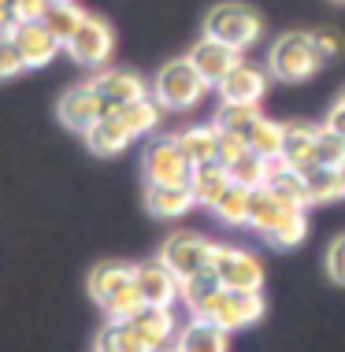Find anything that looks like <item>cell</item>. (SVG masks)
I'll list each match as a JSON object with an SVG mask.
<instances>
[{
	"instance_id": "obj_27",
	"label": "cell",
	"mask_w": 345,
	"mask_h": 352,
	"mask_svg": "<svg viewBox=\"0 0 345 352\" xmlns=\"http://www.w3.org/2000/svg\"><path fill=\"white\" fill-rule=\"evenodd\" d=\"M249 197H253V189H245V186L234 182L212 208H208V212H212L223 226H245L249 223Z\"/></svg>"
},
{
	"instance_id": "obj_8",
	"label": "cell",
	"mask_w": 345,
	"mask_h": 352,
	"mask_svg": "<svg viewBox=\"0 0 345 352\" xmlns=\"http://www.w3.org/2000/svg\"><path fill=\"white\" fill-rule=\"evenodd\" d=\"M212 274L219 278L223 289H238V293H260L264 289V263H260V256H253L249 249L216 245Z\"/></svg>"
},
{
	"instance_id": "obj_43",
	"label": "cell",
	"mask_w": 345,
	"mask_h": 352,
	"mask_svg": "<svg viewBox=\"0 0 345 352\" xmlns=\"http://www.w3.org/2000/svg\"><path fill=\"white\" fill-rule=\"evenodd\" d=\"M15 26H19L15 12H12V8H4V4H0V37H4V34H15Z\"/></svg>"
},
{
	"instance_id": "obj_2",
	"label": "cell",
	"mask_w": 345,
	"mask_h": 352,
	"mask_svg": "<svg viewBox=\"0 0 345 352\" xmlns=\"http://www.w3.org/2000/svg\"><path fill=\"white\" fill-rule=\"evenodd\" d=\"M208 93H212V85H208V78L197 71V63L189 56H178V60L164 63L156 71V78H152V97L164 104V111H189Z\"/></svg>"
},
{
	"instance_id": "obj_31",
	"label": "cell",
	"mask_w": 345,
	"mask_h": 352,
	"mask_svg": "<svg viewBox=\"0 0 345 352\" xmlns=\"http://www.w3.org/2000/svg\"><path fill=\"white\" fill-rule=\"evenodd\" d=\"M249 145L253 152H260L267 160H282V148H286V122H275V119H260L256 130L249 134Z\"/></svg>"
},
{
	"instance_id": "obj_16",
	"label": "cell",
	"mask_w": 345,
	"mask_h": 352,
	"mask_svg": "<svg viewBox=\"0 0 345 352\" xmlns=\"http://www.w3.org/2000/svg\"><path fill=\"white\" fill-rule=\"evenodd\" d=\"M189 60L197 63V71L205 74L208 85L216 89V85L223 82L227 74L245 60V56L238 52V49H230V45H223V41H216V37H205V34H200V41L189 49Z\"/></svg>"
},
{
	"instance_id": "obj_22",
	"label": "cell",
	"mask_w": 345,
	"mask_h": 352,
	"mask_svg": "<svg viewBox=\"0 0 345 352\" xmlns=\"http://www.w3.org/2000/svg\"><path fill=\"white\" fill-rule=\"evenodd\" d=\"M230 186H234V178H230V167L223 164V160H212V164H197L194 175H189V189H194V197H197L200 208H212Z\"/></svg>"
},
{
	"instance_id": "obj_48",
	"label": "cell",
	"mask_w": 345,
	"mask_h": 352,
	"mask_svg": "<svg viewBox=\"0 0 345 352\" xmlns=\"http://www.w3.org/2000/svg\"><path fill=\"white\" fill-rule=\"evenodd\" d=\"M338 104H345V93H342V97H338Z\"/></svg>"
},
{
	"instance_id": "obj_12",
	"label": "cell",
	"mask_w": 345,
	"mask_h": 352,
	"mask_svg": "<svg viewBox=\"0 0 345 352\" xmlns=\"http://www.w3.org/2000/svg\"><path fill=\"white\" fill-rule=\"evenodd\" d=\"M90 82L97 85V93L108 108H127V104L152 93V82H145L138 71H127V67H101Z\"/></svg>"
},
{
	"instance_id": "obj_49",
	"label": "cell",
	"mask_w": 345,
	"mask_h": 352,
	"mask_svg": "<svg viewBox=\"0 0 345 352\" xmlns=\"http://www.w3.org/2000/svg\"><path fill=\"white\" fill-rule=\"evenodd\" d=\"M338 4H345V0H338Z\"/></svg>"
},
{
	"instance_id": "obj_6",
	"label": "cell",
	"mask_w": 345,
	"mask_h": 352,
	"mask_svg": "<svg viewBox=\"0 0 345 352\" xmlns=\"http://www.w3.org/2000/svg\"><path fill=\"white\" fill-rule=\"evenodd\" d=\"M160 260L167 263L171 271L178 274L182 282L186 278H197V274L212 271V260H216V241H208L205 234H189V230H175L160 245Z\"/></svg>"
},
{
	"instance_id": "obj_14",
	"label": "cell",
	"mask_w": 345,
	"mask_h": 352,
	"mask_svg": "<svg viewBox=\"0 0 345 352\" xmlns=\"http://www.w3.org/2000/svg\"><path fill=\"white\" fill-rule=\"evenodd\" d=\"M320 126L323 122H290L286 126V148H282L279 164L301 170V175H309L312 167H323L320 164Z\"/></svg>"
},
{
	"instance_id": "obj_38",
	"label": "cell",
	"mask_w": 345,
	"mask_h": 352,
	"mask_svg": "<svg viewBox=\"0 0 345 352\" xmlns=\"http://www.w3.org/2000/svg\"><path fill=\"white\" fill-rule=\"evenodd\" d=\"M253 152V145H249V138L242 134H234V130H219V160L230 167V164H238L242 156H249Z\"/></svg>"
},
{
	"instance_id": "obj_34",
	"label": "cell",
	"mask_w": 345,
	"mask_h": 352,
	"mask_svg": "<svg viewBox=\"0 0 345 352\" xmlns=\"http://www.w3.org/2000/svg\"><path fill=\"white\" fill-rule=\"evenodd\" d=\"M145 308H149V304H145V297H141L138 285H127L119 297H112L108 304H101L104 322H130V319H138Z\"/></svg>"
},
{
	"instance_id": "obj_25",
	"label": "cell",
	"mask_w": 345,
	"mask_h": 352,
	"mask_svg": "<svg viewBox=\"0 0 345 352\" xmlns=\"http://www.w3.org/2000/svg\"><path fill=\"white\" fill-rule=\"evenodd\" d=\"M267 189H271L279 201L293 204V208H309V189H304V175L293 167H286L275 160V170H271V182H267Z\"/></svg>"
},
{
	"instance_id": "obj_23",
	"label": "cell",
	"mask_w": 345,
	"mask_h": 352,
	"mask_svg": "<svg viewBox=\"0 0 345 352\" xmlns=\"http://www.w3.org/2000/svg\"><path fill=\"white\" fill-rule=\"evenodd\" d=\"M178 145L182 152L189 156V164H212V160H219V126L216 122H200V126H186L178 130Z\"/></svg>"
},
{
	"instance_id": "obj_13",
	"label": "cell",
	"mask_w": 345,
	"mask_h": 352,
	"mask_svg": "<svg viewBox=\"0 0 345 352\" xmlns=\"http://www.w3.org/2000/svg\"><path fill=\"white\" fill-rule=\"evenodd\" d=\"M82 141H85V148H90L93 156L112 160V156H123V152L130 148V141H138V138H134L130 126L123 122L119 108H108V111H104V116L82 134Z\"/></svg>"
},
{
	"instance_id": "obj_20",
	"label": "cell",
	"mask_w": 345,
	"mask_h": 352,
	"mask_svg": "<svg viewBox=\"0 0 345 352\" xmlns=\"http://www.w3.org/2000/svg\"><path fill=\"white\" fill-rule=\"evenodd\" d=\"M293 212H301V208L279 201V197L264 186V189H253V197H249V223L245 226H249V230H256L260 237H267L275 226L282 223V219H290Z\"/></svg>"
},
{
	"instance_id": "obj_39",
	"label": "cell",
	"mask_w": 345,
	"mask_h": 352,
	"mask_svg": "<svg viewBox=\"0 0 345 352\" xmlns=\"http://www.w3.org/2000/svg\"><path fill=\"white\" fill-rule=\"evenodd\" d=\"M323 267H327V278L345 285V234H338L327 245V256H323Z\"/></svg>"
},
{
	"instance_id": "obj_46",
	"label": "cell",
	"mask_w": 345,
	"mask_h": 352,
	"mask_svg": "<svg viewBox=\"0 0 345 352\" xmlns=\"http://www.w3.org/2000/svg\"><path fill=\"white\" fill-rule=\"evenodd\" d=\"M156 352H178V349H175V345H167V349H156Z\"/></svg>"
},
{
	"instance_id": "obj_42",
	"label": "cell",
	"mask_w": 345,
	"mask_h": 352,
	"mask_svg": "<svg viewBox=\"0 0 345 352\" xmlns=\"http://www.w3.org/2000/svg\"><path fill=\"white\" fill-rule=\"evenodd\" d=\"M327 126L334 130V134H342V138H345V104H334V108H331Z\"/></svg>"
},
{
	"instance_id": "obj_35",
	"label": "cell",
	"mask_w": 345,
	"mask_h": 352,
	"mask_svg": "<svg viewBox=\"0 0 345 352\" xmlns=\"http://www.w3.org/2000/svg\"><path fill=\"white\" fill-rule=\"evenodd\" d=\"M82 19H85V8H79L74 0H71V4H49V12H45V23H49V30L60 37L63 45L71 41V34L82 26Z\"/></svg>"
},
{
	"instance_id": "obj_32",
	"label": "cell",
	"mask_w": 345,
	"mask_h": 352,
	"mask_svg": "<svg viewBox=\"0 0 345 352\" xmlns=\"http://www.w3.org/2000/svg\"><path fill=\"white\" fill-rule=\"evenodd\" d=\"M309 208H301V212H293L290 219H282L279 226H275L271 234L264 237L267 245H271V249H279V252H290V249H297V245L304 241V237H309Z\"/></svg>"
},
{
	"instance_id": "obj_7",
	"label": "cell",
	"mask_w": 345,
	"mask_h": 352,
	"mask_svg": "<svg viewBox=\"0 0 345 352\" xmlns=\"http://www.w3.org/2000/svg\"><path fill=\"white\" fill-rule=\"evenodd\" d=\"M267 316V300L264 293H238V289H219L212 304H208V311L200 319H212L219 330H227V334H238V330H249L256 327Z\"/></svg>"
},
{
	"instance_id": "obj_9",
	"label": "cell",
	"mask_w": 345,
	"mask_h": 352,
	"mask_svg": "<svg viewBox=\"0 0 345 352\" xmlns=\"http://www.w3.org/2000/svg\"><path fill=\"white\" fill-rule=\"evenodd\" d=\"M104 111H108V104H104V97L97 93L93 82L71 85V89L60 97V104H56V119H60V126L71 130V134H85Z\"/></svg>"
},
{
	"instance_id": "obj_18",
	"label": "cell",
	"mask_w": 345,
	"mask_h": 352,
	"mask_svg": "<svg viewBox=\"0 0 345 352\" xmlns=\"http://www.w3.org/2000/svg\"><path fill=\"white\" fill-rule=\"evenodd\" d=\"M134 267L138 263H123V260H104L90 271L85 278V289H90V300L108 304L112 297H119L127 285H134Z\"/></svg>"
},
{
	"instance_id": "obj_17",
	"label": "cell",
	"mask_w": 345,
	"mask_h": 352,
	"mask_svg": "<svg viewBox=\"0 0 345 352\" xmlns=\"http://www.w3.org/2000/svg\"><path fill=\"white\" fill-rule=\"evenodd\" d=\"M130 327L138 330V338L149 345V352H156V349L175 345L182 322L175 319V308H156V304H149L138 319H130Z\"/></svg>"
},
{
	"instance_id": "obj_19",
	"label": "cell",
	"mask_w": 345,
	"mask_h": 352,
	"mask_svg": "<svg viewBox=\"0 0 345 352\" xmlns=\"http://www.w3.org/2000/svg\"><path fill=\"white\" fill-rule=\"evenodd\" d=\"M175 349L178 352H230V334L219 330L212 319L189 316L175 338Z\"/></svg>"
},
{
	"instance_id": "obj_45",
	"label": "cell",
	"mask_w": 345,
	"mask_h": 352,
	"mask_svg": "<svg viewBox=\"0 0 345 352\" xmlns=\"http://www.w3.org/2000/svg\"><path fill=\"white\" fill-rule=\"evenodd\" d=\"M0 4H4V8H12V12H15V8H19V0H0Z\"/></svg>"
},
{
	"instance_id": "obj_5",
	"label": "cell",
	"mask_w": 345,
	"mask_h": 352,
	"mask_svg": "<svg viewBox=\"0 0 345 352\" xmlns=\"http://www.w3.org/2000/svg\"><path fill=\"white\" fill-rule=\"evenodd\" d=\"M63 52L71 56L79 67H93V71L108 67L112 56H115V30H112V23H108V19H101V15L85 12L82 26L71 34V41L63 45Z\"/></svg>"
},
{
	"instance_id": "obj_15",
	"label": "cell",
	"mask_w": 345,
	"mask_h": 352,
	"mask_svg": "<svg viewBox=\"0 0 345 352\" xmlns=\"http://www.w3.org/2000/svg\"><path fill=\"white\" fill-rule=\"evenodd\" d=\"M15 41H19V49H23L26 63H30V71L49 67L56 56L63 52V41L49 30V23H45V19H30V23H19V26H15Z\"/></svg>"
},
{
	"instance_id": "obj_1",
	"label": "cell",
	"mask_w": 345,
	"mask_h": 352,
	"mask_svg": "<svg viewBox=\"0 0 345 352\" xmlns=\"http://www.w3.org/2000/svg\"><path fill=\"white\" fill-rule=\"evenodd\" d=\"M327 56L320 52L315 45V34H304V30H293V34H282L279 41L271 45L267 52V71H271L275 82H286V85H301L315 78L323 71Z\"/></svg>"
},
{
	"instance_id": "obj_4",
	"label": "cell",
	"mask_w": 345,
	"mask_h": 352,
	"mask_svg": "<svg viewBox=\"0 0 345 352\" xmlns=\"http://www.w3.org/2000/svg\"><path fill=\"white\" fill-rule=\"evenodd\" d=\"M194 164L182 152L178 138H152L145 152H141V178L145 186H189Z\"/></svg>"
},
{
	"instance_id": "obj_10",
	"label": "cell",
	"mask_w": 345,
	"mask_h": 352,
	"mask_svg": "<svg viewBox=\"0 0 345 352\" xmlns=\"http://www.w3.org/2000/svg\"><path fill=\"white\" fill-rule=\"evenodd\" d=\"M134 285L141 289L145 304H156V308H175L182 300V278L160 260V256H152V260L134 267Z\"/></svg>"
},
{
	"instance_id": "obj_37",
	"label": "cell",
	"mask_w": 345,
	"mask_h": 352,
	"mask_svg": "<svg viewBox=\"0 0 345 352\" xmlns=\"http://www.w3.org/2000/svg\"><path fill=\"white\" fill-rule=\"evenodd\" d=\"M320 164L323 167H342L345 164V138L334 134L327 122L320 126Z\"/></svg>"
},
{
	"instance_id": "obj_40",
	"label": "cell",
	"mask_w": 345,
	"mask_h": 352,
	"mask_svg": "<svg viewBox=\"0 0 345 352\" xmlns=\"http://www.w3.org/2000/svg\"><path fill=\"white\" fill-rule=\"evenodd\" d=\"M45 12H49V0H19L15 19L19 23H30V19H45Z\"/></svg>"
},
{
	"instance_id": "obj_36",
	"label": "cell",
	"mask_w": 345,
	"mask_h": 352,
	"mask_svg": "<svg viewBox=\"0 0 345 352\" xmlns=\"http://www.w3.org/2000/svg\"><path fill=\"white\" fill-rule=\"evenodd\" d=\"M26 71H30V63H26L23 49H19L15 34H4L0 37V82H15Z\"/></svg>"
},
{
	"instance_id": "obj_29",
	"label": "cell",
	"mask_w": 345,
	"mask_h": 352,
	"mask_svg": "<svg viewBox=\"0 0 345 352\" xmlns=\"http://www.w3.org/2000/svg\"><path fill=\"white\" fill-rule=\"evenodd\" d=\"M271 170H275V160L260 156V152H249V156H242L238 164H230V178H234L238 186H245V189H264L267 182H271Z\"/></svg>"
},
{
	"instance_id": "obj_11",
	"label": "cell",
	"mask_w": 345,
	"mask_h": 352,
	"mask_svg": "<svg viewBox=\"0 0 345 352\" xmlns=\"http://www.w3.org/2000/svg\"><path fill=\"white\" fill-rule=\"evenodd\" d=\"M216 89H219V104H260L267 89H271V71L242 60Z\"/></svg>"
},
{
	"instance_id": "obj_41",
	"label": "cell",
	"mask_w": 345,
	"mask_h": 352,
	"mask_svg": "<svg viewBox=\"0 0 345 352\" xmlns=\"http://www.w3.org/2000/svg\"><path fill=\"white\" fill-rule=\"evenodd\" d=\"M315 45H320V52L327 56V60H331V56H338V52L345 49V41H342V37L334 34V30H320V34H315Z\"/></svg>"
},
{
	"instance_id": "obj_24",
	"label": "cell",
	"mask_w": 345,
	"mask_h": 352,
	"mask_svg": "<svg viewBox=\"0 0 345 352\" xmlns=\"http://www.w3.org/2000/svg\"><path fill=\"white\" fill-rule=\"evenodd\" d=\"M119 116L130 126L134 138H149V134H156L160 122H164V104L149 93V97H141V100L127 104V108H119Z\"/></svg>"
},
{
	"instance_id": "obj_47",
	"label": "cell",
	"mask_w": 345,
	"mask_h": 352,
	"mask_svg": "<svg viewBox=\"0 0 345 352\" xmlns=\"http://www.w3.org/2000/svg\"><path fill=\"white\" fill-rule=\"evenodd\" d=\"M49 4H71V0H49Z\"/></svg>"
},
{
	"instance_id": "obj_26",
	"label": "cell",
	"mask_w": 345,
	"mask_h": 352,
	"mask_svg": "<svg viewBox=\"0 0 345 352\" xmlns=\"http://www.w3.org/2000/svg\"><path fill=\"white\" fill-rule=\"evenodd\" d=\"M93 352H149V345L138 338L130 322H104L93 341Z\"/></svg>"
},
{
	"instance_id": "obj_30",
	"label": "cell",
	"mask_w": 345,
	"mask_h": 352,
	"mask_svg": "<svg viewBox=\"0 0 345 352\" xmlns=\"http://www.w3.org/2000/svg\"><path fill=\"white\" fill-rule=\"evenodd\" d=\"M223 289L219 285V278L212 271H205V274H197V278H186L182 282V304H186V311L189 316H205L208 311V304H212V297Z\"/></svg>"
},
{
	"instance_id": "obj_33",
	"label": "cell",
	"mask_w": 345,
	"mask_h": 352,
	"mask_svg": "<svg viewBox=\"0 0 345 352\" xmlns=\"http://www.w3.org/2000/svg\"><path fill=\"white\" fill-rule=\"evenodd\" d=\"M304 189H309V208L342 201V186H338V170L334 167H312L304 175Z\"/></svg>"
},
{
	"instance_id": "obj_28",
	"label": "cell",
	"mask_w": 345,
	"mask_h": 352,
	"mask_svg": "<svg viewBox=\"0 0 345 352\" xmlns=\"http://www.w3.org/2000/svg\"><path fill=\"white\" fill-rule=\"evenodd\" d=\"M260 119H264L260 104H219V111H216L212 122H216L219 130H234V134L249 138Z\"/></svg>"
},
{
	"instance_id": "obj_44",
	"label": "cell",
	"mask_w": 345,
	"mask_h": 352,
	"mask_svg": "<svg viewBox=\"0 0 345 352\" xmlns=\"http://www.w3.org/2000/svg\"><path fill=\"white\" fill-rule=\"evenodd\" d=\"M334 170H338V186H342V201H345V164L334 167Z\"/></svg>"
},
{
	"instance_id": "obj_21",
	"label": "cell",
	"mask_w": 345,
	"mask_h": 352,
	"mask_svg": "<svg viewBox=\"0 0 345 352\" xmlns=\"http://www.w3.org/2000/svg\"><path fill=\"white\" fill-rule=\"evenodd\" d=\"M197 208L189 186H145V212L156 219H182Z\"/></svg>"
},
{
	"instance_id": "obj_3",
	"label": "cell",
	"mask_w": 345,
	"mask_h": 352,
	"mask_svg": "<svg viewBox=\"0 0 345 352\" xmlns=\"http://www.w3.org/2000/svg\"><path fill=\"white\" fill-rule=\"evenodd\" d=\"M264 30H267L264 15L256 12V8H249V4H238V0L216 4L212 12L205 15V23H200V34L205 37H216V41H223L238 52L253 49V45L264 37Z\"/></svg>"
}]
</instances>
